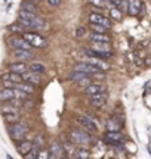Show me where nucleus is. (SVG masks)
I'll return each instance as SVG.
<instances>
[{
	"instance_id": "32",
	"label": "nucleus",
	"mask_w": 151,
	"mask_h": 159,
	"mask_svg": "<svg viewBox=\"0 0 151 159\" xmlns=\"http://www.w3.org/2000/svg\"><path fill=\"white\" fill-rule=\"evenodd\" d=\"M76 84L79 85V87H87V85L90 84V80H89V77H86V78L80 80V81H77Z\"/></svg>"
},
{
	"instance_id": "12",
	"label": "nucleus",
	"mask_w": 151,
	"mask_h": 159,
	"mask_svg": "<svg viewBox=\"0 0 151 159\" xmlns=\"http://www.w3.org/2000/svg\"><path fill=\"white\" fill-rule=\"evenodd\" d=\"M64 144L61 142H58V140H53L52 143H51V148H49V152H51V158L52 159H58L61 158L62 155H64Z\"/></svg>"
},
{
	"instance_id": "17",
	"label": "nucleus",
	"mask_w": 151,
	"mask_h": 159,
	"mask_svg": "<svg viewBox=\"0 0 151 159\" xmlns=\"http://www.w3.org/2000/svg\"><path fill=\"white\" fill-rule=\"evenodd\" d=\"M141 0H129V9H128V13L132 15V16H136L138 13L141 12Z\"/></svg>"
},
{
	"instance_id": "24",
	"label": "nucleus",
	"mask_w": 151,
	"mask_h": 159,
	"mask_svg": "<svg viewBox=\"0 0 151 159\" xmlns=\"http://www.w3.org/2000/svg\"><path fill=\"white\" fill-rule=\"evenodd\" d=\"M86 77H89V75L85 74V72H81V71H76V69H73V72L68 75V80H70V81H73V83H77V81L86 78Z\"/></svg>"
},
{
	"instance_id": "11",
	"label": "nucleus",
	"mask_w": 151,
	"mask_h": 159,
	"mask_svg": "<svg viewBox=\"0 0 151 159\" xmlns=\"http://www.w3.org/2000/svg\"><path fill=\"white\" fill-rule=\"evenodd\" d=\"M105 90H107V87H105L104 83H90L87 87H85L83 93L89 97V96H93V94H98V93H102Z\"/></svg>"
},
{
	"instance_id": "14",
	"label": "nucleus",
	"mask_w": 151,
	"mask_h": 159,
	"mask_svg": "<svg viewBox=\"0 0 151 159\" xmlns=\"http://www.w3.org/2000/svg\"><path fill=\"white\" fill-rule=\"evenodd\" d=\"M31 149H33V142H30V140H19V142H17V150L21 156H27L31 152Z\"/></svg>"
},
{
	"instance_id": "35",
	"label": "nucleus",
	"mask_w": 151,
	"mask_h": 159,
	"mask_svg": "<svg viewBox=\"0 0 151 159\" xmlns=\"http://www.w3.org/2000/svg\"><path fill=\"white\" fill-rule=\"evenodd\" d=\"M15 84L17 83H13V81H2V85L3 87H9V89H15Z\"/></svg>"
},
{
	"instance_id": "29",
	"label": "nucleus",
	"mask_w": 151,
	"mask_h": 159,
	"mask_svg": "<svg viewBox=\"0 0 151 159\" xmlns=\"http://www.w3.org/2000/svg\"><path fill=\"white\" fill-rule=\"evenodd\" d=\"M90 30H92V31H95V33H107V31H108V28H105L104 25L93 24V22H90Z\"/></svg>"
},
{
	"instance_id": "2",
	"label": "nucleus",
	"mask_w": 151,
	"mask_h": 159,
	"mask_svg": "<svg viewBox=\"0 0 151 159\" xmlns=\"http://www.w3.org/2000/svg\"><path fill=\"white\" fill-rule=\"evenodd\" d=\"M70 139H71V142L77 143L80 146H87V144H90V142H92L89 131H86L85 128H74L70 133Z\"/></svg>"
},
{
	"instance_id": "10",
	"label": "nucleus",
	"mask_w": 151,
	"mask_h": 159,
	"mask_svg": "<svg viewBox=\"0 0 151 159\" xmlns=\"http://www.w3.org/2000/svg\"><path fill=\"white\" fill-rule=\"evenodd\" d=\"M12 57L15 61H21V62H25V61H31L34 55L31 50H27V49H13L12 52Z\"/></svg>"
},
{
	"instance_id": "27",
	"label": "nucleus",
	"mask_w": 151,
	"mask_h": 159,
	"mask_svg": "<svg viewBox=\"0 0 151 159\" xmlns=\"http://www.w3.org/2000/svg\"><path fill=\"white\" fill-rule=\"evenodd\" d=\"M110 11V15H111V18L113 19H116V21H122V18H123V13H122V11L117 7V6H113L111 9H108Z\"/></svg>"
},
{
	"instance_id": "1",
	"label": "nucleus",
	"mask_w": 151,
	"mask_h": 159,
	"mask_svg": "<svg viewBox=\"0 0 151 159\" xmlns=\"http://www.w3.org/2000/svg\"><path fill=\"white\" fill-rule=\"evenodd\" d=\"M7 133L13 142H19V140H24L25 136L28 134V125L25 122H15V124H9V128H7Z\"/></svg>"
},
{
	"instance_id": "31",
	"label": "nucleus",
	"mask_w": 151,
	"mask_h": 159,
	"mask_svg": "<svg viewBox=\"0 0 151 159\" xmlns=\"http://www.w3.org/2000/svg\"><path fill=\"white\" fill-rule=\"evenodd\" d=\"M37 158L39 159H45V158H51V152L49 150H45V149H41L39 155H37Z\"/></svg>"
},
{
	"instance_id": "34",
	"label": "nucleus",
	"mask_w": 151,
	"mask_h": 159,
	"mask_svg": "<svg viewBox=\"0 0 151 159\" xmlns=\"http://www.w3.org/2000/svg\"><path fill=\"white\" fill-rule=\"evenodd\" d=\"M47 5L51 7H58L61 5V0H47Z\"/></svg>"
},
{
	"instance_id": "23",
	"label": "nucleus",
	"mask_w": 151,
	"mask_h": 159,
	"mask_svg": "<svg viewBox=\"0 0 151 159\" xmlns=\"http://www.w3.org/2000/svg\"><path fill=\"white\" fill-rule=\"evenodd\" d=\"M3 119H5L6 124H15V122H19V112H11V114H3Z\"/></svg>"
},
{
	"instance_id": "13",
	"label": "nucleus",
	"mask_w": 151,
	"mask_h": 159,
	"mask_svg": "<svg viewBox=\"0 0 151 159\" xmlns=\"http://www.w3.org/2000/svg\"><path fill=\"white\" fill-rule=\"evenodd\" d=\"M85 62L90 63V65H93V66H96V68H99L101 71H107V69L110 68V65L105 62L104 59L96 57V56H87L86 59H85Z\"/></svg>"
},
{
	"instance_id": "4",
	"label": "nucleus",
	"mask_w": 151,
	"mask_h": 159,
	"mask_svg": "<svg viewBox=\"0 0 151 159\" xmlns=\"http://www.w3.org/2000/svg\"><path fill=\"white\" fill-rule=\"evenodd\" d=\"M25 40H28L31 46L36 47V49H43V47H46L47 46V41L45 37H41L40 34H37V33H30V31H25L24 34H21Z\"/></svg>"
},
{
	"instance_id": "15",
	"label": "nucleus",
	"mask_w": 151,
	"mask_h": 159,
	"mask_svg": "<svg viewBox=\"0 0 151 159\" xmlns=\"http://www.w3.org/2000/svg\"><path fill=\"white\" fill-rule=\"evenodd\" d=\"M22 80H24V81H27V83H31V84H34V85H39L41 83L40 74H37V72L31 71V69H28L27 72H24V74H22Z\"/></svg>"
},
{
	"instance_id": "25",
	"label": "nucleus",
	"mask_w": 151,
	"mask_h": 159,
	"mask_svg": "<svg viewBox=\"0 0 151 159\" xmlns=\"http://www.w3.org/2000/svg\"><path fill=\"white\" fill-rule=\"evenodd\" d=\"M21 9H24V11H28V12H34V13H37V6L31 2V0H24L22 3H21Z\"/></svg>"
},
{
	"instance_id": "30",
	"label": "nucleus",
	"mask_w": 151,
	"mask_h": 159,
	"mask_svg": "<svg viewBox=\"0 0 151 159\" xmlns=\"http://www.w3.org/2000/svg\"><path fill=\"white\" fill-rule=\"evenodd\" d=\"M107 128H108V131H120V124H117L114 121H108L107 122Z\"/></svg>"
},
{
	"instance_id": "22",
	"label": "nucleus",
	"mask_w": 151,
	"mask_h": 159,
	"mask_svg": "<svg viewBox=\"0 0 151 159\" xmlns=\"http://www.w3.org/2000/svg\"><path fill=\"white\" fill-rule=\"evenodd\" d=\"M15 89H19V90L25 91V93H28V94H33V93L36 91L34 84H31V83H27V81H21V83H17V84H15Z\"/></svg>"
},
{
	"instance_id": "6",
	"label": "nucleus",
	"mask_w": 151,
	"mask_h": 159,
	"mask_svg": "<svg viewBox=\"0 0 151 159\" xmlns=\"http://www.w3.org/2000/svg\"><path fill=\"white\" fill-rule=\"evenodd\" d=\"M7 44L12 49H27V50H33V46L28 40H25L21 35V37H17V35H12L7 39Z\"/></svg>"
},
{
	"instance_id": "5",
	"label": "nucleus",
	"mask_w": 151,
	"mask_h": 159,
	"mask_svg": "<svg viewBox=\"0 0 151 159\" xmlns=\"http://www.w3.org/2000/svg\"><path fill=\"white\" fill-rule=\"evenodd\" d=\"M76 119H77V122L81 125V128H85V130L89 131V133H95V131L98 130V122L93 118L87 116V115H77Z\"/></svg>"
},
{
	"instance_id": "9",
	"label": "nucleus",
	"mask_w": 151,
	"mask_h": 159,
	"mask_svg": "<svg viewBox=\"0 0 151 159\" xmlns=\"http://www.w3.org/2000/svg\"><path fill=\"white\" fill-rule=\"evenodd\" d=\"M107 99H108L107 91H102V93H98V94L89 96V100H87V102H89V105H90L92 108H101V106L105 105Z\"/></svg>"
},
{
	"instance_id": "7",
	"label": "nucleus",
	"mask_w": 151,
	"mask_h": 159,
	"mask_svg": "<svg viewBox=\"0 0 151 159\" xmlns=\"http://www.w3.org/2000/svg\"><path fill=\"white\" fill-rule=\"evenodd\" d=\"M89 22L104 25L105 28H108V30L113 28V22H111L110 18L104 16V15H102V13H99V12H92V13L89 15Z\"/></svg>"
},
{
	"instance_id": "19",
	"label": "nucleus",
	"mask_w": 151,
	"mask_h": 159,
	"mask_svg": "<svg viewBox=\"0 0 151 159\" xmlns=\"http://www.w3.org/2000/svg\"><path fill=\"white\" fill-rule=\"evenodd\" d=\"M7 31L12 33V34H24V33H25V31H28V30L25 28L19 21H17L15 24H11V25L7 27Z\"/></svg>"
},
{
	"instance_id": "3",
	"label": "nucleus",
	"mask_w": 151,
	"mask_h": 159,
	"mask_svg": "<svg viewBox=\"0 0 151 159\" xmlns=\"http://www.w3.org/2000/svg\"><path fill=\"white\" fill-rule=\"evenodd\" d=\"M76 71H81V72H85V74H87L89 77H99V78H104V74H101V69L96 68V66H93V65H90V63L87 62H79L74 65Z\"/></svg>"
},
{
	"instance_id": "20",
	"label": "nucleus",
	"mask_w": 151,
	"mask_h": 159,
	"mask_svg": "<svg viewBox=\"0 0 151 159\" xmlns=\"http://www.w3.org/2000/svg\"><path fill=\"white\" fill-rule=\"evenodd\" d=\"M2 81H13V83H21V81H24V80H22V75H21V74H17V72H12V71H9V72H6V74L2 75Z\"/></svg>"
},
{
	"instance_id": "33",
	"label": "nucleus",
	"mask_w": 151,
	"mask_h": 159,
	"mask_svg": "<svg viewBox=\"0 0 151 159\" xmlns=\"http://www.w3.org/2000/svg\"><path fill=\"white\" fill-rule=\"evenodd\" d=\"M85 35H86V28L85 27H79V28L76 30V37L80 39V37H85Z\"/></svg>"
},
{
	"instance_id": "8",
	"label": "nucleus",
	"mask_w": 151,
	"mask_h": 159,
	"mask_svg": "<svg viewBox=\"0 0 151 159\" xmlns=\"http://www.w3.org/2000/svg\"><path fill=\"white\" fill-rule=\"evenodd\" d=\"M104 139L107 140V143H110L113 146H122L124 143V136L120 131H107V134L104 136Z\"/></svg>"
},
{
	"instance_id": "16",
	"label": "nucleus",
	"mask_w": 151,
	"mask_h": 159,
	"mask_svg": "<svg viewBox=\"0 0 151 159\" xmlns=\"http://www.w3.org/2000/svg\"><path fill=\"white\" fill-rule=\"evenodd\" d=\"M9 71H12V72H17V74H21L22 75L24 72H27L30 69V66H27L25 65V62H21V61H17V62H12L9 63Z\"/></svg>"
},
{
	"instance_id": "28",
	"label": "nucleus",
	"mask_w": 151,
	"mask_h": 159,
	"mask_svg": "<svg viewBox=\"0 0 151 159\" xmlns=\"http://www.w3.org/2000/svg\"><path fill=\"white\" fill-rule=\"evenodd\" d=\"M74 156L76 158H81V159H87L89 156H90V153H89V150H87L85 146L83 148H80V149H77L74 152Z\"/></svg>"
},
{
	"instance_id": "26",
	"label": "nucleus",
	"mask_w": 151,
	"mask_h": 159,
	"mask_svg": "<svg viewBox=\"0 0 151 159\" xmlns=\"http://www.w3.org/2000/svg\"><path fill=\"white\" fill-rule=\"evenodd\" d=\"M30 69L34 71V72H37V74H45V72H46V66L40 62H33L30 65Z\"/></svg>"
},
{
	"instance_id": "21",
	"label": "nucleus",
	"mask_w": 151,
	"mask_h": 159,
	"mask_svg": "<svg viewBox=\"0 0 151 159\" xmlns=\"http://www.w3.org/2000/svg\"><path fill=\"white\" fill-rule=\"evenodd\" d=\"M89 39L92 40V41H105V43H110L111 41V37L107 33H90L89 35Z\"/></svg>"
},
{
	"instance_id": "36",
	"label": "nucleus",
	"mask_w": 151,
	"mask_h": 159,
	"mask_svg": "<svg viewBox=\"0 0 151 159\" xmlns=\"http://www.w3.org/2000/svg\"><path fill=\"white\" fill-rule=\"evenodd\" d=\"M108 2H111V3H113L114 6H117V7H119L120 3H122V0H108Z\"/></svg>"
},
{
	"instance_id": "18",
	"label": "nucleus",
	"mask_w": 151,
	"mask_h": 159,
	"mask_svg": "<svg viewBox=\"0 0 151 159\" xmlns=\"http://www.w3.org/2000/svg\"><path fill=\"white\" fill-rule=\"evenodd\" d=\"M11 99H15V89H9V87H3L0 90V100L2 102H7Z\"/></svg>"
}]
</instances>
